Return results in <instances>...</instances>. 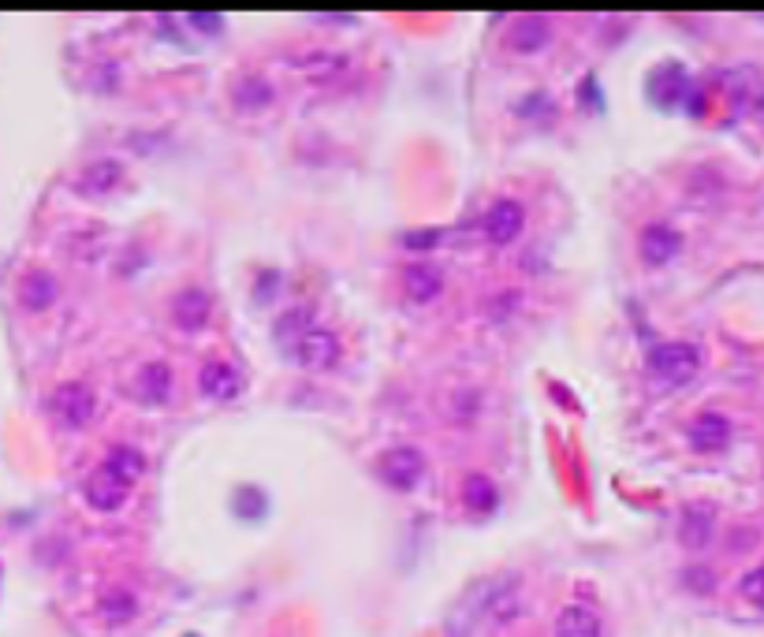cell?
I'll use <instances>...</instances> for the list:
<instances>
[{
	"instance_id": "16",
	"label": "cell",
	"mask_w": 764,
	"mask_h": 637,
	"mask_svg": "<svg viewBox=\"0 0 764 637\" xmlns=\"http://www.w3.org/2000/svg\"><path fill=\"white\" fill-rule=\"evenodd\" d=\"M98 612H101V619H105L109 626H124V623H131L138 615V596L131 593V589H124V585H112V589H105V593H101Z\"/></svg>"
},
{
	"instance_id": "1",
	"label": "cell",
	"mask_w": 764,
	"mask_h": 637,
	"mask_svg": "<svg viewBox=\"0 0 764 637\" xmlns=\"http://www.w3.org/2000/svg\"><path fill=\"white\" fill-rule=\"evenodd\" d=\"M701 362H705L701 346L690 340H664L645 354L649 373L664 384H690L701 373Z\"/></svg>"
},
{
	"instance_id": "19",
	"label": "cell",
	"mask_w": 764,
	"mask_h": 637,
	"mask_svg": "<svg viewBox=\"0 0 764 637\" xmlns=\"http://www.w3.org/2000/svg\"><path fill=\"white\" fill-rule=\"evenodd\" d=\"M232 101L243 112H261L272 101L269 79H261V75H247V79H239V82H235V90H232Z\"/></svg>"
},
{
	"instance_id": "5",
	"label": "cell",
	"mask_w": 764,
	"mask_h": 637,
	"mask_svg": "<svg viewBox=\"0 0 764 637\" xmlns=\"http://www.w3.org/2000/svg\"><path fill=\"white\" fill-rule=\"evenodd\" d=\"M678 250H683V231H678L675 224L656 220V224H645V228H641L638 254L645 265H653V269L667 265V261L678 258Z\"/></svg>"
},
{
	"instance_id": "22",
	"label": "cell",
	"mask_w": 764,
	"mask_h": 637,
	"mask_svg": "<svg viewBox=\"0 0 764 637\" xmlns=\"http://www.w3.org/2000/svg\"><path fill=\"white\" fill-rule=\"evenodd\" d=\"M739 596H742V601H746L750 607H757V612H764V564L742 575V582H739Z\"/></svg>"
},
{
	"instance_id": "18",
	"label": "cell",
	"mask_w": 764,
	"mask_h": 637,
	"mask_svg": "<svg viewBox=\"0 0 764 637\" xmlns=\"http://www.w3.org/2000/svg\"><path fill=\"white\" fill-rule=\"evenodd\" d=\"M462 503H467V511L474 514H488L499 503V489L493 485V477L485 474H470L467 481H462Z\"/></svg>"
},
{
	"instance_id": "23",
	"label": "cell",
	"mask_w": 764,
	"mask_h": 637,
	"mask_svg": "<svg viewBox=\"0 0 764 637\" xmlns=\"http://www.w3.org/2000/svg\"><path fill=\"white\" fill-rule=\"evenodd\" d=\"M683 585L690 589V593L705 596V593H712V589H716V575H712L709 567H690L683 575Z\"/></svg>"
},
{
	"instance_id": "4",
	"label": "cell",
	"mask_w": 764,
	"mask_h": 637,
	"mask_svg": "<svg viewBox=\"0 0 764 637\" xmlns=\"http://www.w3.org/2000/svg\"><path fill=\"white\" fill-rule=\"evenodd\" d=\"M377 470H381L392 489L411 492L422 481V474H426V458H422L418 447H389L381 455V463H377Z\"/></svg>"
},
{
	"instance_id": "25",
	"label": "cell",
	"mask_w": 764,
	"mask_h": 637,
	"mask_svg": "<svg viewBox=\"0 0 764 637\" xmlns=\"http://www.w3.org/2000/svg\"><path fill=\"white\" fill-rule=\"evenodd\" d=\"M191 23L198 26V31H221V15H191Z\"/></svg>"
},
{
	"instance_id": "14",
	"label": "cell",
	"mask_w": 764,
	"mask_h": 637,
	"mask_svg": "<svg viewBox=\"0 0 764 637\" xmlns=\"http://www.w3.org/2000/svg\"><path fill=\"white\" fill-rule=\"evenodd\" d=\"M600 634H605V623L586 604H568L555 615V637H600Z\"/></svg>"
},
{
	"instance_id": "2",
	"label": "cell",
	"mask_w": 764,
	"mask_h": 637,
	"mask_svg": "<svg viewBox=\"0 0 764 637\" xmlns=\"http://www.w3.org/2000/svg\"><path fill=\"white\" fill-rule=\"evenodd\" d=\"M49 410H53V418L60 421V425L82 429V425H90L93 414H98V396H93L90 384H82V380H64L60 388L53 391Z\"/></svg>"
},
{
	"instance_id": "12",
	"label": "cell",
	"mask_w": 764,
	"mask_h": 637,
	"mask_svg": "<svg viewBox=\"0 0 764 637\" xmlns=\"http://www.w3.org/2000/svg\"><path fill=\"white\" fill-rule=\"evenodd\" d=\"M56 292H60V284H56V276L45 273V269H31V273L19 280V303H23V310H31V314L49 310V306L56 303Z\"/></svg>"
},
{
	"instance_id": "26",
	"label": "cell",
	"mask_w": 764,
	"mask_h": 637,
	"mask_svg": "<svg viewBox=\"0 0 764 637\" xmlns=\"http://www.w3.org/2000/svg\"><path fill=\"white\" fill-rule=\"evenodd\" d=\"M750 112H753V116H757L761 124H764V82L757 87V93H753V98H750Z\"/></svg>"
},
{
	"instance_id": "11",
	"label": "cell",
	"mask_w": 764,
	"mask_h": 637,
	"mask_svg": "<svg viewBox=\"0 0 764 637\" xmlns=\"http://www.w3.org/2000/svg\"><path fill=\"white\" fill-rule=\"evenodd\" d=\"M198 388L216 402H228L243 391V377L228 362H205L202 373H198Z\"/></svg>"
},
{
	"instance_id": "10",
	"label": "cell",
	"mask_w": 764,
	"mask_h": 637,
	"mask_svg": "<svg viewBox=\"0 0 764 637\" xmlns=\"http://www.w3.org/2000/svg\"><path fill=\"white\" fill-rule=\"evenodd\" d=\"M213 314V298L205 287H183L172 298V321L183 328V332H194V328H205Z\"/></svg>"
},
{
	"instance_id": "21",
	"label": "cell",
	"mask_w": 764,
	"mask_h": 637,
	"mask_svg": "<svg viewBox=\"0 0 764 637\" xmlns=\"http://www.w3.org/2000/svg\"><path fill=\"white\" fill-rule=\"evenodd\" d=\"M101 466H109V470L116 477H124L127 485H135L138 477L146 474V455L135 452V447H127V444H120L105 455V463H101Z\"/></svg>"
},
{
	"instance_id": "20",
	"label": "cell",
	"mask_w": 764,
	"mask_h": 637,
	"mask_svg": "<svg viewBox=\"0 0 764 637\" xmlns=\"http://www.w3.org/2000/svg\"><path fill=\"white\" fill-rule=\"evenodd\" d=\"M168 391H172V369L165 362H149L138 373V396L146 402H165Z\"/></svg>"
},
{
	"instance_id": "6",
	"label": "cell",
	"mask_w": 764,
	"mask_h": 637,
	"mask_svg": "<svg viewBox=\"0 0 764 637\" xmlns=\"http://www.w3.org/2000/svg\"><path fill=\"white\" fill-rule=\"evenodd\" d=\"M712 533H716V508L709 500H694L678 511V541H683V548L701 551L712 541Z\"/></svg>"
},
{
	"instance_id": "3",
	"label": "cell",
	"mask_w": 764,
	"mask_h": 637,
	"mask_svg": "<svg viewBox=\"0 0 764 637\" xmlns=\"http://www.w3.org/2000/svg\"><path fill=\"white\" fill-rule=\"evenodd\" d=\"M731 418L720 414V410H701L690 425H686V440H690V447L697 455H720L728 452L731 444Z\"/></svg>"
},
{
	"instance_id": "15",
	"label": "cell",
	"mask_w": 764,
	"mask_h": 637,
	"mask_svg": "<svg viewBox=\"0 0 764 637\" xmlns=\"http://www.w3.org/2000/svg\"><path fill=\"white\" fill-rule=\"evenodd\" d=\"M549 42V19L544 15H526L518 19V23L512 26V34H507V49L512 53H537L541 45Z\"/></svg>"
},
{
	"instance_id": "8",
	"label": "cell",
	"mask_w": 764,
	"mask_h": 637,
	"mask_svg": "<svg viewBox=\"0 0 764 637\" xmlns=\"http://www.w3.org/2000/svg\"><path fill=\"white\" fill-rule=\"evenodd\" d=\"M131 496V485L124 477H116L109 466H98L90 477H87V500L93 511H120Z\"/></svg>"
},
{
	"instance_id": "13",
	"label": "cell",
	"mask_w": 764,
	"mask_h": 637,
	"mask_svg": "<svg viewBox=\"0 0 764 637\" xmlns=\"http://www.w3.org/2000/svg\"><path fill=\"white\" fill-rule=\"evenodd\" d=\"M120 180H124V164L112 161V157H101V161L82 168V175L75 180V191L87 194V198H101V194H109Z\"/></svg>"
},
{
	"instance_id": "24",
	"label": "cell",
	"mask_w": 764,
	"mask_h": 637,
	"mask_svg": "<svg viewBox=\"0 0 764 637\" xmlns=\"http://www.w3.org/2000/svg\"><path fill=\"white\" fill-rule=\"evenodd\" d=\"M445 239V231H437V228H426L422 236H407L403 242H407L411 250H429V247H437V242Z\"/></svg>"
},
{
	"instance_id": "17",
	"label": "cell",
	"mask_w": 764,
	"mask_h": 637,
	"mask_svg": "<svg viewBox=\"0 0 764 637\" xmlns=\"http://www.w3.org/2000/svg\"><path fill=\"white\" fill-rule=\"evenodd\" d=\"M403 287H407V295L414 303H432V298L445 292V276L432 265H426V261H418V265H411L407 273H403Z\"/></svg>"
},
{
	"instance_id": "7",
	"label": "cell",
	"mask_w": 764,
	"mask_h": 637,
	"mask_svg": "<svg viewBox=\"0 0 764 637\" xmlns=\"http://www.w3.org/2000/svg\"><path fill=\"white\" fill-rule=\"evenodd\" d=\"M295 359L306 365V369H328L339 359V340L328 328L310 325L303 335H295Z\"/></svg>"
},
{
	"instance_id": "9",
	"label": "cell",
	"mask_w": 764,
	"mask_h": 637,
	"mask_svg": "<svg viewBox=\"0 0 764 637\" xmlns=\"http://www.w3.org/2000/svg\"><path fill=\"white\" fill-rule=\"evenodd\" d=\"M523 228H526V209H523V202H515V198H499L493 209L485 213V239L488 242L507 247V242L518 239V231Z\"/></svg>"
}]
</instances>
